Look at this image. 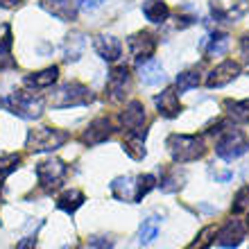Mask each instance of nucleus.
I'll return each mask as SVG.
<instances>
[{
    "mask_svg": "<svg viewBox=\"0 0 249 249\" xmlns=\"http://www.w3.org/2000/svg\"><path fill=\"white\" fill-rule=\"evenodd\" d=\"M159 233V220L157 217H147L143 222V227H141V243H152L154 238H157Z\"/></svg>",
    "mask_w": 249,
    "mask_h": 249,
    "instance_id": "obj_29",
    "label": "nucleus"
},
{
    "mask_svg": "<svg viewBox=\"0 0 249 249\" xmlns=\"http://www.w3.org/2000/svg\"><path fill=\"white\" fill-rule=\"evenodd\" d=\"M247 150H249V136L243 129H236V127L224 129L215 143V154L222 161H236Z\"/></svg>",
    "mask_w": 249,
    "mask_h": 249,
    "instance_id": "obj_4",
    "label": "nucleus"
},
{
    "mask_svg": "<svg viewBox=\"0 0 249 249\" xmlns=\"http://www.w3.org/2000/svg\"><path fill=\"white\" fill-rule=\"evenodd\" d=\"M152 188H157V177L154 175H141V177H136V197H134V202H141Z\"/></svg>",
    "mask_w": 249,
    "mask_h": 249,
    "instance_id": "obj_28",
    "label": "nucleus"
},
{
    "mask_svg": "<svg viewBox=\"0 0 249 249\" xmlns=\"http://www.w3.org/2000/svg\"><path fill=\"white\" fill-rule=\"evenodd\" d=\"M105 2V0H77V7H82V9H95V7H100Z\"/></svg>",
    "mask_w": 249,
    "mask_h": 249,
    "instance_id": "obj_35",
    "label": "nucleus"
},
{
    "mask_svg": "<svg viewBox=\"0 0 249 249\" xmlns=\"http://www.w3.org/2000/svg\"><path fill=\"white\" fill-rule=\"evenodd\" d=\"M240 72H243V68H240V64H238V61L227 59V61H222V64H217L215 68L206 75V86H209V89H220V86H227V84H231V82H233Z\"/></svg>",
    "mask_w": 249,
    "mask_h": 249,
    "instance_id": "obj_9",
    "label": "nucleus"
},
{
    "mask_svg": "<svg viewBox=\"0 0 249 249\" xmlns=\"http://www.w3.org/2000/svg\"><path fill=\"white\" fill-rule=\"evenodd\" d=\"M20 165V154H2L0 157V181H5Z\"/></svg>",
    "mask_w": 249,
    "mask_h": 249,
    "instance_id": "obj_27",
    "label": "nucleus"
},
{
    "mask_svg": "<svg viewBox=\"0 0 249 249\" xmlns=\"http://www.w3.org/2000/svg\"><path fill=\"white\" fill-rule=\"evenodd\" d=\"M82 46H84V39L82 36H68V43H66V59H77L79 53H82Z\"/></svg>",
    "mask_w": 249,
    "mask_h": 249,
    "instance_id": "obj_32",
    "label": "nucleus"
},
{
    "mask_svg": "<svg viewBox=\"0 0 249 249\" xmlns=\"http://www.w3.org/2000/svg\"><path fill=\"white\" fill-rule=\"evenodd\" d=\"M127 91H129V71L124 66H118L109 72V79H107V100L123 102Z\"/></svg>",
    "mask_w": 249,
    "mask_h": 249,
    "instance_id": "obj_10",
    "label": "nucleus"
},
{
    "mask_svg": "<svg viewBox=\"0 0 249 249\" xmlns=\"http://www.w3.org/2000/svg\"><path fill=\"white\" fill-rule=\"evenodd\" d=\"M41 7L48 14H53L54 18L66 20V23L77 18V2L75 0H41Z\"/></svg>",
    "mask_w": 249,
    "mask_h": 249,
    "instance_id": "obj_15",
    "label": "nucleus"
},
{
    "mask_svg": "<svg viewBox=\"0 0 249 249\" xmlns=\"http://www.w3.org/2000/svg\"><path fill=\"white\" fill-rule=\"evenodd\" d=\"M224 109H227V116L236 123H249V98L247 100H227L224 102Z\"/></svg>",
    "mask_w": 249,
    "mask_h": 249,
    "instance_id": "obj_24",
    "label": "nucleus"
},
{
    "mask_svg": "<svg viewBox=\"0 0 249 249\" xmlns=\"http://www.w3.org/2000/svg\"><path fill=\"white\" fill-rule=\"evenodd\" d=\"M66 177V163L59 159H48L36 165V179L43 188H57Z\"/></svg>",
    "mask_w": 249,
    "mask_h": 249,
    "instance_id": "obj_7",
    "label": "nucleus"
},
{
    "mask_svg": "<svg viewBox=\"0 0 249 249\" xmlns=\"http://www.w3.org/2000/svg\"><path fill=\"white\" fill-rule=\"evenodd\" d=\"M240 53H243L245 57L249 59V32H245L243 39H240Z\"/></svg>",
    "mask_w": 249,
    "mask_h": 249,
    "instance_id": "obj_36",
    "label": "nucleus"
},
{
    "mask_svg": "<svg viewBox=\"0 0 249 249\" xmlns=\"http://www.w3.org/2000/svg\"><path fill=\"white\" fill-rule=\"evenodd\" d=\"M184 181H186V175L179 170V165H175L172 170H168L163 177H161L159 188L163 190V193H177V190L184 186Z\"/></svg>",
    "mask_w": 249,
    "mask_h": 249,
    "instance_id": "obj_23",
    "label": "nucleus"
},
{
    "mask_svg": "<svg viewBox=\"0 0 249 249\" xmlns=\"http://www.w3.org/2000/svg\"><path fill=\"white\" fill-rule=\"evenodd\" d=\"M247 236V227H245L240 220H227L222 224V229L215 233V245L217 247H224V249H233L245 240Z\"/></svg>",
    "mask_w": 249,
    "mask_h": 249,
    "instance_id": "obj_8",
    "label": "nucleus"
},
{
    "mask_svg": "<svg viewBox=\"0 0 249 249\" xmlns=\"http://www.w3.org/2000/svg\"><path fill=\"white\" fill-rule=\"evenodd\" d=\"M0 105H2V102H0Z\"/></svg>",
    "mask_w": 249,
    "mask_h": 249,
    "instance_id": "obj_40",
    "label": "nucleus"
},
{
    "mask_svg": "<svg viewBox=\"0 0 249 249\" xmlns=\"http://www.w3.org/2000/svg\"><path fill=\"white\" fill-rule=\"evenodd\" d=\"M154 50H157V39H154V34L136 32L129 36V53L138 64L145 59H150L152 54H154Z\"/></svg>",
    "mask_w": 249,
    "mask_h": 249,
    "instance_id": "obj_11",
    "label": "nucleus"
},
{
    "mask_svg": "<svg viewBox=\"0 0 249 249\" xmlns=\"http://www.w3.org/2000/svg\"><path fill=\"white\" fill-rule=\"evenodd\" d=\"M143 16L150 23H163L170 16V9L163 0H145L143 2Z\"/></svg>",
    "mask_w": 249,
    "mask_h": 249,
    "instance_id": "obj_22",
    "label": "nucleus"
},
{
    "mask_svg": "<svg viewBox=\"0 0 249 249\" xmlns=\"http://www.w3.org/2000/svg\"><path fill=\"white\" fill-rule=\"evenodd\" d=\"M2 105L9 113L14 116H18L23 120H36L41 118V113H43V98H41L39 93H32V91H16V93H9L5 100H2Z\"/></svg>",
    "mask_w": 249,
    "mask_h": 249,
    "instance_id": "obj_2",
    "label": "nucleus"
},
{
    "mask_svg": "<svg viewBox=\"0 0 249 249\" xmlns=\"http://www.w3.org/2000/svg\"><path fill=\"white\" fill-rule=\"evenodd\" d=\"M145 136H147V129H129L127 136L123 141V150L127 157H131L134 161H141L145 157Z\"/></svg>",
    "mask_w": 249,
    "mask_h": 249,
    "instance_id": "obj_16",
    "label": "nucleus"
},
{
    "mask_svg": "<svg viewBox=\"0 0 249 249\" xmlns=\"http://www.w3.org/2000/svg\"><path fill=\"white\" fill-rule=\"evenodd\" d=\"M138 77L145 86H157L165 82V71L157 59H145L138 64Z\"/></svg>",
    "mask_w": 249,
    "mask_h": 249,
    "instance_id": "obj_18",
    "label": "nucleus"
},
{
    "mask_svg": "<svg viewBox=\"0 0 249 249\" xmlns=\"http://www.w3.org/2000/svg\"><path fill=\"white\" fill-rule=\"evenodd\" d=\"M93 48L105 61H118L123 54V43L111 34H98L93 39Z\"/></svg>",
    "mask_w": 249,
    "mask_h": 249,
    "instance_id": "obj_13",
    "label": "nucleus"
},
{
    "mask_svg": "<svg viewBox=\"0 0 249 249\" xmlns=\"http://www.w3.org/2000/svg\"><path fill=\"white\" fill-rule=\"evenodd\" d=\"M154 105H157L159 113H161L163 118H177L179 113H181L179 95L175 89H165L161 95H157V98H154Z\"/></svg>",
    "mask_w": 249,
    "mask_h": 249,
    "instance_id": "obj_17",
    "label": "nucleus"
},
{
    "mask_svg": "<svg viewBox=\"0 0 249 249\" xmlns=\"http://www.w3.org/2000/svg\"><path fill=\"white\" fill-rule=\"evenodd\" d=\"M34 247H36V238H34V236L23 238V240L16 245V249H34Z\"/></svg>",
    "mask_w": 249,
    "mask_h": 249,
    "instance_id": "obj_34",
    "label": "nucleus"
},
{
    "mask_svg": "<svg viewBox=\"0 0 249 249\" xmlns=\"http://www.w3.org/2000/svg\"><path fill=\"white\" fill-rule=\"evenodd\" d=\"M231 36L229 34H213L209 39V46H206V57L215 59V57H222L227 50H229Z\"/></svg>",
    "mask_w": 249,
    "mask_h": 249,
    "instance_id": "obj_25",
    "label": "nucleus"
},
{
    "mask_svg": "<svg viewBox=\"0 0 249 249\" xmlns=\"http://www.w3.org/2000/svg\"><path fill=\"white\" fill-rule=\"evenodd\" d=\"M245 227H247V229H249V211H247V224H245Z\"/></svg>",
    "mask_w": 249,
    "mask_h": 249,
    "instance_id": "obj_38",
    "label": "nucleus"
},
{
    "mask_svg": "<svg viewBox=\"0 0 249 249\" xmlns=\"http://www.w3.org/2000/svg\"><path fill=\"white\" fill-rule=\"evenodd\" d=\"M84 202H86V197H84L82 190L68 188V190H64V193L57 197V209L64 211V213H68V215H72V213H75V211H77Z\"/></svg>",
    "mask_w": 249,
    "mask_h": 249,
    "instance_id": "obj_20",
    "label": "nucleus"
},
{
    "mask_svg": "<svg viewBox=\"0 0 249 249\" xmlns=\"http://www.w3.org/2000/svg\"><path fill=\"white\" fill-rule=\"evenodd\" d=\"M23 0H0V7H16L20 5Z\"/></svg>",
    "mask_w": 249,
    "mask_h": 249,
    "instance_id": "obj_37",
    "label": "nucleus"
},
{
    "mask_svg": "<svg viewBox=\"0 0 249 249\" xmlns=\"http://www.w3.org/2000/svg\"><path fill=\"white\" fill-rule=\"evenodd\" d=\"M89 249H113V238L109 236H91Z\"/></svg>",
    "mask_w": 249,
    "mask_h": 249,
    "instance_id": "obj_33",
    "label": "nucleus"
},
{
    "mask_svg": "<svg viewBox=\"0 0 249 249\" xmlns=\"http://www.w3.org/2000/svg\"><path fill=\"white\" fill-rule=\"evenodd\" d=\"M199 82H202V79H199V71H197V68H190V71L179 72L177 89H179V93H186V91H190V89H197Z\"/></svg>",
    "mask_w": 249,
    "mask_h": 249,
    "instance_id": "obj_26",
    "label": "nucleus"
},
{
    "mask_svg": "<svg viewBox=\"0 0 249 249\" xmlns=\"http://www.w3.org/2000/svg\"><path fill=\"white\" fill-rule=\"evenodd\" d=\"M59 77V68L57 66H50L46 71H39V72H32V75H25V86L30 89H48V86H53Z\"/></svg>",
    "mask_w": 249,
    "mask_h": 249,
    "instance_id": "obj_19",
    "label": "nucleus"
},
{
    "mask_svg": "<svg viewBox=\"0 0 249 249\" xmlns=\"http://www.w3.org/2000/svg\"><path fill=\"white\" fill-rule=\"evenodd\" d=\"M113 123L107 116H102V118H95L89 127H86V131L82 134V141H84L86 145H98V143H105L107 138H111L113 134Z\"/></svg>",
    "mask_w": 249,
    "mask_h": 249,
    "instance_id": "obj_12",
    "label": "nucleus"
},
{
    "mask_svg": "<svg viewBox=\"0 0 249 249\" xmlns=\"http://www.w3.org/2000/svg\"><path fill=\"white\" fill-rule=\"evenodd\" d=\"M145 107H143V102H138V100H131L129 105L124 107L123 111H120V116H118V123H120V127L123 129H138V127H143V123H145Z\"/></svg>",
    "mask_w": 249,
    "mask_h": 249,
    "instance_id": "obj_14",
    "label": "nucleus"
},
{
    "mask_svg": "<svg viewBox=\"0 0 249 249\" xmlns=\"http://www.w3.org/2000/svg\"><path fill=\"white\" fill-rule=\"evenodd\" d=\"M71 138L68 131L54 129V127H36L27 134V150L32 152H53Z\"/></svg>",
    "mask_w": 249,
    "mask_h": 249,
    "instance_id": "obj_5",
    "label": "nucleus"
},
{
    "mask_svg": "<svg viewBox=\"0 0 249 249\" xmlns=\"http://www.w3.org/2000/svg\"><path fill=\"white\" fill-rule=\"evenodd\" d=\"M12 43H14L12 27H9V23H2V25H0V57L9 54V50H12Z\"/></svg>",
    "mask_w": 249,
    "mask_h": 249,
    "instance_id": "obj_31",
    "label": "nucleus"
},
{
    "mask_svg": "<svg viewBox=\"0 0 249 249\" xmlns=\"http://www.w3.org/2000/svg\"><path fill=\"white\" fill-rule=\"evenodd\" d=\"M249 12V0H211V14L220 23H238Z\"/></svg>",
    "mask_w": 249,
    "mask_h": 249,
    "instance_id": "obj_6",
    "label": "nucleus"
},
{
    "mask_svg": "<svg viewBox=\"0 0 249 249\" xmlns=\"http://www.w3.org/2000/svg\"><path fill=\"white\" fill-rule=\"evenodd\" d=\"M0 190H2V188H0Z\"/></svg>",
    "mask_w": 249,
    "mask_h": 249,
    "instance_id": "obj_41",
    "label": "nucleus"
},
{
    "mask_svg": "<svg viewBox=\"0 0 249 249\" xmlns=\"http://www.w3.org/2000/svg\"><path fill=\"white\" fill-rule=\"evenodd\" d=\"M111 193L120 202H134L136 197V177H118L111 181Z\"/></svg>",
    "mask_w": 249,
    "mask_h": 249,
    "instance_id": "obj_21",
    "label": "nucleus"
},
{
    "mask_svg": "<svg viewBox=\"0 0 249 249\" xmlns=\"http://www.w3.org/2000/svg\"><path fill=\"white\" fill-rule=\"evenodd\" d=\"M168 152H170L175 163H190V161H197L206 154V143L202 136L172 134V136H168Z\"/></svg>",
    "mask_w": 249,
    "mask_h": 249,
    "instance_id": "obj_1",
    "label": "nucleus"
},
{
    "mask_svg": "<svg viewBox=\"0 0 249 249\" xmlns=\"http://www.w3.org/2000/svg\"><path fill=\"white\" fill-rule=\"evenodd\" d=\"M75 249H82V247H75Z\"/></svg>",
    "mask_w": 249,
    "mask_h": 249,
    "instance_id": "obj_39",
    "label": "nucleus"
},
{
    "mask_svg": "<svg viewBox=\"0 0 249 249\" xmlns=\"http://www.w3.org/2000/svg\"><path fill=\"white\" fill-rule=\"evenodd\" d=\"M95 95L86 84L82 82H66L64 86H59L57 91L53 93V102L54 109H71V107H86L91 105Z\"/></svg>",
    "mask_w": 249,
    "mask_h": 249,
    "instance_id": "obj_3",
    "label": "nucleus"
},
{
    "mask_svg": "<svg viewBox=\"0 0 249 249\" xmlns=\"http://www.w3.org/2000/svg\"><path fill=\"white\" fill-rule=\"evenodd\" d=\"M243 211H249V184L238 190L231 204V213H243Z\"/></svg>",
    "mask_w": 249,
    "mask_h": 249,
    "instance_id": "obj_30",
    "label": "nucleus"
}]
</instances>
